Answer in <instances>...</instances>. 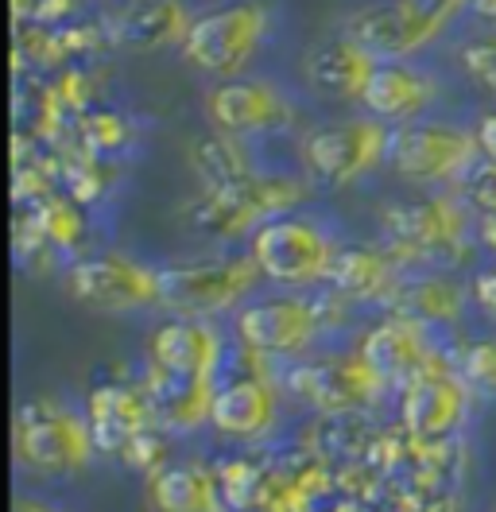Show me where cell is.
Here are the masks:
<instances>
[{"instance_id":"3","label":"cell","mask_w":496,"mask_h":512,"mask_svg":"<svg viewBox=\"0 0 496 512\" xmlns=\"http://www.w3.org/2000/svg\"><path fill=\"white\" fill-rule=\"evenodd\" d=\"M276 28L279 12L272 0H225L206 12H194L179 55L186 66H194L214 82L241 78L252 74Z\"/></svg>"},{"instance_id":"33","label":"cell","mask_w":496,"mask_h":512,"mask_svg":"<svg viewBox=\"0 0 496 512\" xmlns=\"http://www.w3.org/2000/svg\"><path fill=\"white\" fill-rule=\"evenodd\" d=\"M473 132H477V148H481V156H485V160H496V101L477 117Z\"/></svg>"},{"instance_id":"35","label":"cell","mask_w":496,"mask_h":512,"mask_svg":"<svg viewBox=\"0 0 496 512\" xmlns=\"http://www.w3.org/2000/svg\"><path fill=\"white\" fill-rule=\"evenodd\" d=\"M473 237H477V245L485 249V253L496 260V214H485V218H477V229H473Z\"/></svg>"},{"instance_id":"23","label":"cell","mask_w":496,"mask_h":512,"mask_svg":"<svg viewBox=\"0 0 496 512\" xmlns=\"http://www.w3.org/2000/svg\"><path fill=\"white\" fill-rule=\"evenodd\" d=\"M155 512H225L221 478L202 462H163L148 474Z\"/></svg>"},{"instance_id":"29","label":"cell","mask_w":496,"mask_h":512,"mask_svg":"<svg viewBox=\"0 0 496 512\" xmlns=\"http://www.w3.org/2000/svg\"><path fill=\"white\" fill-rule=\"evenodd\" d=\"M78 132V148L90 152V156H109V152H121L128 144V121L113 109H86L78 113L74 121Z\"/></svg>"},{"instance_id":"21","label":"cell","mask_w":496,"mask_h":512,"mask_svg":"<svg viewBox=\"0 0 496 512\" xmlns=\"http://www.w3.org/2000/svg\"><path fill=\"white\" fill-rule=\"evenodd\" d=\"M403 268L388 249L376 245H341L334 272L326 280V288L338 295L345 307H396V295L403 288Z\"/></svg>"},{"instance_id":"32","label":"cell","mask_w":496,"mask_h":512,"mask_svg":"<svg viewBox=\"0 0 496 512\" xmlns=\"http://www.w3.org/2000/svg\"><path fill=\"white\" fill-rule=\"evenodd\" d=\"M469 295H473V307L481 311V319L496 326V264L481 268L473 280H469Z\"/></svg>"},{"instance_id":"24","label":"cell","mask_w":496,"mask_h":512,"mask_svg":"<svg viewBox=\"0 0 496 512\" xmlns=\"http://www.w3.org/2000/svg\"><path fill=\"white\" fill-rule=\"evenodd\" d=\"M469 303H473L469 288L446 276V268H407L392 311H407L438 330V326H458Z\"/></svg>"},{"instance_id":"27","label":"cell","mask_w":496,"mask_h":512,"mask_svg":"<svg viewBox=\"0 0 496 512\" xmlns=\"http://www.w3.org/2000/svg\"><path fill=\"white\" fill-rule=\"evenodd\" d=\"M86 229L90 225H86V214H82V202L70 198V194L51 191L31 202V233L39 237V245L55 249L59 256L78 253Z\"/></svg>"},{"instance_id":"6","label":"cell","mask_w":496,"mask_h":512,"mask_svg":"<svg viewBox=\"0 0 496 512\" xmlns=\"http://www.w3.org/2000/svg\"><path fill=\"white\" fill-rule=\"evenodd\" d=\"M341 241L307 214H279L248 237V256L260 268V280L283 291L326 288Z\"/></svg>"},{"instance_id":"31","label":"cell","mask_w":496,"mask_h":512,"mask_svg":"<svg viewBox=\"0 0 496 512\" xmlns=\"http://www.w3.org/2000/svg\"><path fill=\"white\" fill-rule=\"evenodd\" d=\"M458 369L465 381L473 384V392L496 396V338H477L458 353Z\"/></svg>"},{"instance_id":"1","label":"cell","mask_w":496,"mask_h":512,"mask_svg":"<svg viewBox=\"0 0 496 512\" xmlns=\"http://www.w3.org/2000/svg\"><path fill=\"white\" fill-rule=\"evenodd\" d=\"M314 183L303 171H268L256 167L241 179L217 183V187H202L194 194V202L186 206L190 225L221 245H237L248 241L260 225H268L279 214L299 210L310 198Z\"/></svg>"},{"instance_id":"19","label":"cell","mask_w":496,"mask_h":512,"mask_svg":"<svg viewBox=\"0 0 496 512\" xmlns=\"http://www.w3.org/2000/svg\"><path fill=\"white\" fill-rule=\"evenodd\" d=\"M357 350L365 353L384 373V381L396 384V388L415 381L419 373H427L438 357H446L434 342L431 326L419 322L415 315H407V311H388L380 322H372L361 334Z\"/></svg>"},{"instance_id":"34","label":"cell","mask_w":496,"mask_h":512,"mask_svg":"<svg viewBox=\"0 0 496 512\" xmlns=\"http://www.w3.org/2000/svg\"><path fill=\"white\" fill-rule=\"evenodd\" d=\"M465 28H473V32H496V0H469Z\"/></svg>"},{"instance_id":"12","label":"cell","mask_w":496,"mask_h":512,"mask_svg":"<svg viewBox=\"0 0 496 512\" xmlns=\"http://www.w3.org/2000/svg\"><path fill=\"white\" fill-rule=\"evenodd\" d=\"M392 384L384 381V373L372 365L365 353H322V357H303L295 365H287L283 373V392H291L295 400H303L318 416H353L372 408Z\"/></svg>"},{"instance_id":"16","label":"cell","mask_w":496,"mask_h":512,"mask_svg":"<svg viewBox=\"0 0 496 512\" xmlns=\"http://www.w3.org/2000/svg\"><path fill=\"white\" fill-rule=\"evenodd\" d=\"M241 357H248L252 369L217 381L210 427H214L217 435H225V439L256 443V439H264L276 427L283 377H279L268 361H260L252 353L241 350Z\"/></svg>"},{"instance_id":"5","label":"cell","mask_w":496,"mask_h":512,"mask_svg":"<svg viewBox=\"0 0 496 512\" xmlns=\"http://www.w3.org/2000/svg\"><path fill=\"white\" fill-rule=\"evenodd\" d=\"M469 0H369L345 16V32L380 59H423L462 28Z\"/></svg>"},{"instance_id":"9","label":"cell","mask_w":496,"mask_h":512,"mask_svg":"<svg viewBox=\"0 0 496 512\" xmlns=\"http://www.w3.org/2000/svg\"><path fill=\"white\" fill-rule=\"evenodd\" d=\"M477 160H481V148H477L473 125L450 121V117H419L392 128L388 167L407 187L454 191Z\"/></svg>"},{"instance_id":"17","label":"cell","mask_w":496,"mask_h":512,"mask_svg":"<svg viewBox=\"0 0 496 512\" xmlns=\"http://www.w3.org/2000/svg\"><path fill=\"white\" fill-rule=\"evenodd\" d=\"M148 369L183 381H221L225 334L214 326V319L167 315L148 334Z\"/></svg>"},{"instance_id":"14","label":"cell","mask_w":496,"mask_h":512,"mask_svg":"<svg viewBox=\"0 0 496 512\" xmlns=\"http://www.w3.org/2000/svg\"><path fill=\"white\" fill-rule=\"evenodd\" d=\"M66 291L82 307L105 315H132L163 303V272L140 256L117 253H86L66 268Z\"/></svg>"},{"instance_id":"20","label":"cell","mask_w":496,"mask_h":512,"mask_svg":"<svg viewBox=\"0 0 496 512\" xmlns=\"http://www.w3.org/2000/svg\"><path fill=\"white\" fill-rule=\"evenodd\" d=\"M376 66H380V55L369 43H361L357 35L341 28V32L318 39L303 55V82L314 94L330 97V101L361 105Z\"/></svg>"},{"instance_id":"13","label":"cell","mask_w":496,"mask_h":512,"mask_svg":"<svg viewBox=\"0 0 496 512\" xmlns=\"http://www.w3.org/2000/svg\"><path fill=\"white\" fill-rule=\"evenodd\" d=\"M202 113H206L210 128L245 136V140L283 136L303 121L299 97L268 74H241V78L214 82L202 94Z\"/></svg>"},{"instance_id":"4","label":"cell","mask_w":496,"mask_h":512,"mask_svg":"<svg viewBox=\"0 0 496 512\" xmlns=\"http://www.w3.org/2000/svg\"><path fill=\"white\" fill-rule=\"evenodd\" d=\"M345 307L330 291L326 299L307 295V291H283L248 299L233 315V334L237 346L268 365L279 361H303L318 346L326 330L338 326V311Z\"/></svg>"},{"instance_id":"18","label":"cell","mask_w":496,"mask_h":512,"mask_svg":"<svg viewBox=\"0 0 496 512\" xmlns=\"http://www.w3.org/2000/svg\"><path fill=\"white\" fill-rule=\"evenodd\" d=\"M442 101V74L423 59H380L369 90L361 97V113H369L388 128L431 117Z\"/></svg>"},{"instance_id":"28","label":"cell","mask_w":496,"mask_h":512,"mask_svg":"<svg viewBox=\"0 0 496 512\" xmlns=\"http://www.w3.org/2000/svg\"><path fill=\"white\" fill-rule=\"evenodd\" d=\"M454 66L473 90L496 101V32H469L454 43Z\"/></svg>"},{"instance_id":"22","label":"cell","mask_w":496,"mask_h":512,"mask_svg":"<svg viewBox=\"0 0 496 512\" xmlns=\"http://www.w3.org/2000/svg\"><path fill=\"white\" fill-rule=\"evenodd\" d=\"M190 20L194 8L186 0H121L109 12L105 32L109 43L124 51H179L190 32Z\"/></svg>"},{"instance_id":"11","label":"cell","mask_w":496,"mask_h":512,"mask_svg":"<svg viewBox=\"0 0 496 512\" xmlns=\"http://www.w3.org/2000/svg\"><path fill=\"white\" fill-rule=\"evenodd\" d=\"M12 443H16L20 466L47 478H66L86 470L97 450L86 412L62 404L55 396H31L20 404Z\"/></svg>"},{"instance_id":"30","label":"cell","mask_w":496,"mask_h":512,"mask_svg":"<svg viewBox=\"0 0 496 512\" xmlns=\"http://www.w3.org/2000/svg\"><path fill=\"white\" fill-rule=\"evenodd\" d=\"M454 191H458V198H462L477 218L496 214V160H485V156H481V160L465 171V179Z\"/></svg>"},{"instance_id":"15","label":"cell","mask_w":496,"mask_h":512,"mask_svg":"<svg viewBox=\"0 0 496 512\" xmlns=\"http://www.w3.org/2000/svg\"><path fill=\"white\" fill-rule=\"evenodd\" d=\"M469 392L473 384L465 381L458 361L438 357L427 373L403 384L400 396V423L411 443L419 447H438L446 443L465 419H469Z\"/></svg>"},{"instance_id":"2","label":"cell","mask_w":496,"mask_h":512,"mask_svg":"<svg viewBox=\"0 0 496 512\" xmlns=\"http://www.w3.org/2000/svg\"><path fill=\"white\" fill-rule=\"evenodd\" d=\"M473 218L458 191H431L388 202L380 210V237L403 268H454L469 256V241H477Z\"/></svg>"},{"instance_id":"7","label":"cell","mask_w":496,"mask_h":512,"mask_svg":"<svg viewBox=\"0 0 496 512\" xmlns=\"http://www.w3.org/2000/svg\"><path fill=\"white\" fill-rule=\"evenodd\" d=\"M392 128L369 113L318 121L299 136V167L314 187H357L372 171L388 167Z\"/></svg>"},{"instance_id":"26","label":"cell","mask_w":496,"mask_h":512,"mask_svg":"<svg viewBox=\"0 0 496 512\" xmlns=\"http://www.w3.org/2000/svg\"><path fill=\"white\" fill-rule=\"evenodd\" d=\"M186 160H190V171L198 175L202 187H217V183L241 179V175L260 167L256 156H252V140L233 136V132H221V128H210L206 136H198L190 144V156Z\"/></svg>"},{"instance_id":"8","label":"cell","mask_w":496,"mask_h":512,"mask_svg":"<svg viewBox=\"0 0 496 512\" xmlns=\"http://www.w3.org/2000/svg\"><path fill=\"white\" fill-rule=\"evenodd\" d=\"M163 272V303L167 315H190V319H217L237 315L256 295L260 268L245 253H206L190 260H171Z\"/></svg>"},{"instance_id":"10","label":"cell","mask_w":496,"mask_h":512,"mask_svg":"<svg viewBox=\"0 0 496 512\" xmlns=\"http://www.w3.org/2000/svg\"><path fill=\"white\" fill-rule=\"evenodd\" d=\"M86 419L101 454L144 466L148 474L163 466V427L144 381H97L86 392Z\"/></svg>"},{"instance_id":"36","label":"cell","mask_w":496,"mask_h":512,"mask_svg":"<svg viewBox=\"0 0 496 512\" xmlns=\"http://www.w3.org/2000/svg\"><path fill=\"white\" fill-rule=\"evenodd\" d=\"M12 512H62V509L47 505V501H35V497H20V501L12 505Z\"/></svg>"},{"instance_id":"25","label":"cell","mask_w":496,"mask_h":512,"mask_svg":"<svg viewBox=\"0 0 496 512\" xmlns=\"http://www.w3.org/2000/svg\"><path fill=\"white\" fill-rule=\"evenodd\" d=\"M144 384L152 392L155 419H159L163 431H198V427H210L217 381H183V377H167V373L148 369Z\"/></svg>"}]
</instances>
